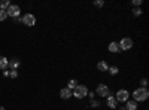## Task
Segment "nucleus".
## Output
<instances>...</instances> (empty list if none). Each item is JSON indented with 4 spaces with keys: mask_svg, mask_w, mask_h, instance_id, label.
<instances>
[{
    "mask_svg": "<svg viewBox=\"0 0 149 110\" xmlns=\"http://www.w3.org/2000/svg\"><path fill=\"white\" fill-rule=\"evenodd\" d=\"M149 97V91L146 88H139V89H136L133 92V98L136 103H139V101H145L146 98Z\"/></svg>",
    "mask_w": 149,
    "mask_h": 110,
    "instance_id": "obj_1",
    "label": "nucleus"
},
{
    "mask_svg": "<svg viewBox=\"0 0 149 110\" xmlns=\"http://www.w3.org/2000/svg\"><path fill=\"white\" fill-rule=\"evenodd\" d=\"M72 94L76 97V98H84V97L88 95V89H86V86H84V85H78V86L73 89Z\"/></svg>",
    "mask_w": 149,
    "mask_h": 110,
    "instance_id": "obj_2",
    "label": "nucleus"
},
{
    "mask_svg": "<svg viewBox=\"0 0 149 110\" xmlns=\"http://www.w3.org/2000/svg\"><path fill=\"white\" fill-rule=\"evenodd\" d=\"M6 14L8 17H12V18H18L19 14H21V8L18 5H10L8 9H6Z\"/></svg>",
    "mask_w": 149,
    "mask_h": 110,
    "instance_id": "obj_3",
    "label": "nucleus"
},
{
    "mask_svg": "<svg viewBox=\"0 0 149 110\" xmlns=\"http://www.w3.org/2000/svg\"><path fill=\"white\" fill-rule=\"evenodd\" d=\"M21 21H22L24 26H27V27H33L34 24H36V18H34V15H31V14H26V15L21 18Z\"/></svg>",
    "mask_w": 149,
    "mask_h": 110,
    "instance_id": "obj_4",
    "label": "nucleus"
},
{
    "mask_svg": "<svg viewBox=\"0 0 149 110\" xmlns=\"http://www.w3.org/2000/svg\"><path fill=\"white\" fill-rule=\"evenodd\" d=\"M119 48H121V51H130L133 48V40L130 37H124L119 42Z\"/></svg>",
    "mask_w": 149,
    "mask_h": 110,
    "instance_id": "obj_5",
    "label": "nucleus"
},
{
    "mask_svg": "<svg viewBox=\"0 0 149 110\" xmlns=\"http://www.w3.org/2000/svg\"><path fill=\"white\" fill-rule=\"evenodd\" d=\"M128 97H130V94H128V91H125V89H119L118 92H116V101H121V103H127L128 101Z\"/></svg>",
    "mask_w": 149,
    "mask_h": 110,
    "instance_id": "obj_6",
    "label": "nucleus"
},
{
    "mask_svg": "<svg viewBox=\"0 0 149 110\" xmlns=\"http://www.w3.org/2000/svg\"><path fill=\"white\" fill-rule=\"evenodd\" d=\"M97 95H100V97H106V98H107V97L110 95V92H109V88L106 86V85H98V86H97Z\"/></svg>",
    "mask_w": 149,
    "mask_h": 110,
    "instance_id": "obj_7",
    "label": "nucleus"
},
{
    "mask_svg": "<svg viewBox=\"0 0 149 110\" xmlns=\"http://www.w3.org/2000/svg\"><path fill=\"white\" fill-rule=\"evenodd\" d=\"M106 104H107V107H110V109H116V107H118V101H116V98H115V97H112V95L107 97Z\"/></svg>",
    "mask_w": 149,
    "mask_h": 110,
    "instance_id": "obj_8",
    "label": "nucleus"
},
{
    "mask_svg": "<svg viewBox=\"0 0 149 110\" xmlns=\"http://www.w3.org/2000/svg\"><path fill=\"white\" fill-rule=\"evenodd\" d=\"M72 95H73V94H72V89H69V88H64V89L60 91V97H61L63 100H69Z\"/></svg>",
    "mask_w": 149,
    "mask_h": 110,
    "instance_id": "obj_9",
    "label": "nucleus"
},
{
    "mask_svg": "<svg viewBox=\"0 0 149 110\" xmlns=\"http://www.w3.org/2000/svg\"><path fill=\"white\" fill-rule=\"evenodd\" d=\"M19 64H21V63H19V59H18V58H12V59L9 61V64H8V67H9L10 70H17Z\"/></svg>",
    "mask_w": 149,
    "mask_h": 110,
    "instance_id": "obj_10",
    "label": "nucleus"
},
{
    "mask_svg": "<svg viewBox=\"0 0 149 110\" xmlns=\"http://www.w3.org/2000/svg\"><path fill=\"white\" fill-rule=\"evenodd\" d=\"M107 49L110 51V52H121V48H119V43H116V42H112V43H109V48Z\"/></svg>",
    "mask_w": 149,
    "mask_h": 110,
    "instance_id": "obj_11",
    "label": "nucleus"
},
{
    "mask_svg": "<svg viewBox=\"0 0 149 110\" xmlns=\"http://www.w3.org/2000/svg\"><path fill=\"white\" fill-rule=\"evenodd\" d=\"M8 64H9V59L5 57H0V70H6Z\"/></svg>",
    "mask_w": 149,
    "mask_h": 110,
    "instance_id": "obj_12",
    "label": "nucleus"
},
{
    "mask_svg": "<svg viewBox=\"0 0 149 110\" xmlns=\"http://www.w3.org/2000/svg\"><path fill=\"white\" fill-rule=\"evenodd\" d=\"M97 68L100 70V71H106V70L109 68V66H107V63H106V61H100V63L97 64Z\"/></svg>",
    "mask_w": 149,
    "mask_h": 110,
    "instance_id": "obj_13",
    "label": "nucleus"
},
{
    "mask_svg": "<svg viewBox=\"0 0 149 110\" xmlns=\"http://www.w3.org/2000/svg\"><path fill=\"white\" fill-rule=\"evenodd\" d=\"M137 109V103L134 100L133 101H127V106H125V110H136Z\"/></svg>",
    "mask_w": 149,
    "mask_h": 110,
    "instance_id": "obj_14",
    "label": "nucleus"
},
{
    "mask_svg": "<svg viewBox=\"0 0 149 110\" xmlns=\"http://www.w3.org/2000/svg\"><path fill=\"white\" fill-rule=\"evenodd\" d=\"M9 6H10L9 0H3V2H0V9H2V10H6Z\"/></svg>",
    "mask_w": 149,
    "mask_h": 110,
    "instance_id": "obj_15",
    "label": "nucleus"
},
{
    "mask_svg": "<svg viewBox=\"0 0 149 110\" xmlns=\"http://www.w3.org/2000/svg\"><path fill=\"white\" fill-rule=\"evenodd\" d=\"M76 86H78V80H76V79H72V80H69V86H67L69 89H72V88L74 89Z\"/></svg>",
    "mask_w": 149,
    "mask_h": 110,
    "instance_id": "obj_16",
    "label": "nucleus"
},
{
    "mask_svg": "<svg viewBox=\"0 0 149 110\" xmlns=\"http://www.w3.org/2000/svg\"><path fill=\"white\" fill-rule=\"evenodd\" d=\"M8 18V14H6V10H2L0 9V21H5Z\"/></svg>",
    "mask_w": 149,
    "mask_h": 110,
    "instance_id": "obj_17",
    "label": "nucleus"
},
{
    "mask_svg": "<svg viewBox=\"0 0 149 110\" xmlns=\"http://www.w3.org/2000/svg\"><path fill=\"white\" fill-rule=\"evenodd\" d=\"M94 6H95V8H102V6H104V2H103V0H95Z\"/></svg>",
    "mask_w": 149,
    "mask_h": 110,
    "instance_id": "obj_18",
    "label": "nucleus"
},
{
    "mask_svg": "<svg viewBox=\"0 0 149 110\" xmlns=\"http://www.w3.org/2000/svg\"><path fill=\"white\" fill-rule=\"evenodd\" d=\"M9 76H10L12 79L18 77V71H17V70H10V71H9Z\"/></svg>",
    "mask_w": 149,
    "mask_h": 110,
    "instance_id": "obj_19",
    "label": "nucleus"
},
{
    "mask_svg": "<svg viewBox=\"0 0 149 110\" xmlns=\"http://www.w3.org/2000/svg\"><path fill=\"white\" fill-rule=\"evenodd\" d=\"M109 71H110V75H118V67H110V68H107Z\"/></svg>",
    "mask_w": 149,
    "mask_h": 110,
    "instance_id": "obj_20",
    "label": "nucleus"
},
{
    "mask_svg": "<svg viewBox=\"0 0 149 110\" xmlns=\"http://www.w3.org/2000/svg\"><path fill=\"white\" fill-rule=\"evenodd\" d=\"M133 15H134V17L142 15V9H133Z\"/></svg>",
    "mask_w": 149,
    "mask_h": 110,
    "instance_id": "obj_21",
    "label": "nucleus"
},
{
    "mask_svg": "<svg viewBox=\"0 0 149 110\" xmlns=\"http://www.w3.org/2000/svg\"><path fill=\"white\" fill-rule=\"evenodd\" d=\"M133 5H134V6H140V5H142V0H134Z\"/></svg>",
    "mask_w": 149,
    "mask_h": 110,
    "instance_id": "obj_22",
    "label": "nucleus"
},
{
    "mask_svg": "<svg viewBox=\"0 0 149 110\" xmlns=\"http://www.w3.org/2000/svg\"><path fill=\"white\" fill-rule=\"evenodd\" d=\"M142 85H143V88H145V86H146V85H148V80H146L145 77L142 79Z\"/></svg>",
    "mask_w": 149,
    "mask_h": 110,
    "instance_id": "obj_23",
    "label": "nucleus"
},
{
    "mask_svg": "<svg viewBox=\"0 0 149 110\" xmlns=\"http://www.w3.org/2000/svg\"><path fill=\"white\" fill-rule=\"evenodd\" d=\"M91 106H94V107H97V106H98V103H97V101H91Z\"/></svg>",
    "mask_w": 149,
    "mask_h": 110,
    "instance_id": "obj_24",
    "label": "nucleus"
},
{
    "mask_svg": "<svg viewBox=\"0 0 149 110\" xmlns=\"http://www.w3.org/2000/svg\"><path fill=\"white\" fill-rule=\"evenodd\" d=\"M0 110H5V107H2V106H0Z\"/></svg>",
    "mask_w": 149,
    "mask_h": 110,
    "instance_id": "obj_25",
    "label": "nucleus"
}]
</instances>
